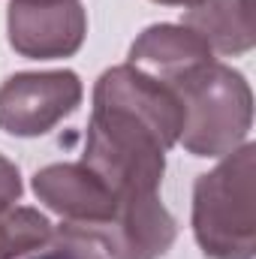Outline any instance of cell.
I'll use <instances>...</instances> for the list:
<instances>
[{"instance_id": "6da1fadb", "label": "cell", "mask_w": 256, "mask_h": 259, "mask_svg": "<svg viewBox=\"0 0 256 259\" xmlns=\"http://www.w3.org/2000/svg\"><path fill=\"white\" fill-rule=\"evenodd\" d=\"M169 88L184 106L178 142L193 157H226L241 148L253 124V94L241 72L220 61H208Z\"/></svg>"}, {"instance_id": "7a4b0ae2", "label": "cell", "mask_w": 256, "mask_h": 259, "mask_svg": "<svg viewBox=\"0 0 256 259\" xmlns=\"http://www.w3.org/2000/svg\"><path fill=\"white\" fill-rule=\"evenodd\" d=\"M256 148L241 145L214 169L199 175L193 190V232L205 256H256Z\"/></svg>"}, {"instance_id": "3957f363", "label": "cell", "mask_w": 256, "mask_h": 259, "mask_svg": "<svg viewBox=\"0 0 256 259\" xmlns=\"http://www.w3.org/2000/svg\"><path fill=\"white\" fill-rule=\"evenodd\" d=\"M81 163L100 175L121 202L127 196L157 193L166 169V148L136 118L94 106Z\"/></svg>"}, {"instance_id": "277c9868", "label": "cell", "mask_w": 256, "mask_h": 259, "mask_svg": "<svg viewBox=\"0 0 256 259\" xmlns=\"http://www.w3.org/2000/svg\"><path fill=\"white\" fill-rule=\"evenodd\" d=\"M81 103V81L72 69L18 72L0 84V130L12 136H42Z\"/></svg>"}, {"instance_id": "5b68a950", "label": "cell", "mask_w": 256, "mask_h": 259, "mask_svg": "<svg viewBox=\"0 0 256 259\" xmlns=\"http://www.w3.org/2000/svg\"><path fill=\"white\" fill-rule=\"evenodd\" d=\"M94 106L118 109L151 130L169 151L184 130V106L178 94L136 66H112L94 88Z\"/></svg>"}, {"instance_id": "8992f818", "label": "cell", "mask_w": 256, "mask_h": 259, "mask_svg": "<svg viewBox=\"0 0 256 259\" xmlns=\"http://www.w3.org/2000/svg\"><path fill=\"white\" fill-rule=\"evenodd\" d=\"M88 15L78 0L66 3H9V46L33 61L69 58L81 49Z\"/></svg>"}, {"instance_id": "52a82bcc", "label": "cell", "mask_w": 256, "mask_h": 259, "mask_svg": "<svg viewBox=\"0 0 256 259\" xmlns=\"http://www.w3.org/2000/svg\"><path fill=\"white\" fill-rule=\"evenodd\" d=\"M33 193L69 223H112L118 196L84 163H55L33 175Z\"/></svg>"}, {"instance_id": "ba28073f", "label": "cell", "mask_w": 256, "mask_h": 259, "mask_svg": "<svg viewBox=\"0 0 256 259\" xmlns=\"http://www.w3.org/2000/svg\"><path fill=\"white\" fill-rule=\"evenodd\" d=\"M208 61H214V52L184 24H154L130 46V66L154 75L163 84L178 81Z\"/></svg>"}, {"instance_id": "9c48e42d", "label": "cell", "mask_w": 256, "mask_h": 259, "mask_svg": "<svg viewBox=\"0 0 256 259\" xmlns=\"http://www.w3.org/2000/svg\"><path fill=\"white\" fill-rule=\"evenodd\" d=\"M115 229L121 232L124 244L136 259L163 256L175 241V220L163 208L157 193L151 196H127L118 202Z\"/></svg>"}, {"instance_id": "30bf717a", "label": "cell", "mask_w": 256, "mask_h": 259, "mask_svg": "<svg viewBox=\"0 0 256 259\" xmlns=\"http://www.w3.org/2000/svg\"><path fill=\"white\" fill-rule=\"evenodd\" d=\"M184 27L220 55H244L253 49L250 0H202L187 9Z\"/></svg>"}, {"instance_id": "8fae6325", "label": "cell", "mask_w": 256, "mask_h": 259, "mask_svg": "<svg viewBox=\"0 0 256 259\" xmlns=\"http://www.w3.org/2000/svg\"><path fill=\"white\" fill-rule=\"evenodd\" d=\"M66 259H136L115 223H61L49 238Z\"/></svg>"}, {"instance_id": "7c38bea8", "label": "cell", "mask_w": 256, "mask_h": 259, "mask_svg": "<svg viewBox=\"0 0 256 259\" xmlns=\"http://www.w3.org/2000/svg\"><path fill=\"white\" fill-rule=\"evenodd\" d=\"M52 238V223L36 208H6L0 211V259H18L30 250L46 247Z\"/></svg>"}, {"instance_id": "4fadbf2b", "label": "cell", "mask_w": 256, "mask_h": 259, "mask_svg": "<svg viewBox=\"0 0 256 259\" xmlns=\"http://www.w3.org/2000/svg\"><path fill=\"white\" fill-rule=\"evenodd\" d=\"M21 196V175L15 169V163H9L6 157H0V211L12 208Z\"/></svg>"}, {"instance_id": "5bb4252c", "label": "cell", "mask_w": 256, "mask_h": 259, "mask_svg": "<svg viewBox=\"0 0 256 259\" xmlns=\"http://www.w3.org/2000/svg\"><path fill=\"white\" fill-rule=\"evenodd\" d=\"M33 259H66V256L58 250V247H52V244H49V250H46V253H39V256H33Z\"/></svg>"}, {"instance_id": "9a60e30c", "label": "cell", "mask_w": 256, "mask_h": 259, "mask_svg": "<svg viewBox=\"0 0 256 259\" xmlns=\"http://www.w3.org/2000/svg\"><path fill=\"white\" fill-rule=\"evenodd\" d=\"M154 3H166V6H196L202 0H154Z\"/></svg>"}, {"instance_id": "2e32d148", "label": "cell", "mask_w": 256, "mask_h": 259, "mask_svg": "<svg viewBox=\"0 0 256 259\" xmlns=\"http://www.w3.org/2000/svg\"><path fill=\"white\" fill-rule=\"evenodd\" d=\"M21 3H66V0H21Z\"/></svg>"}]
</instances>
